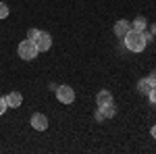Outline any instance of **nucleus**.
I'll return each instance as SVG.
<instances>
[{"mask_svg": "<svg viewBox=\"0 0 156 154\" xmlns=\"http://www.w3.org/2000/svg\"><path fill=\"white\" fill-rule=\"evenodd\" d=\"M146 27H148V21H146V17H135L131 23V29H135V31H146Z\"/></svg>", "mask_w": 156, "mask_h": 154, "instance_id": "1a4fd4ad", "label": "nucleus"}, {"mask_svg": "<svg viewBox=\"0 0 156 154\" xmlns=\"http://www.w3.org/2000/svg\"><path fill=\"white\" fill-rule=\"evenodd\" d=\"M17 50H19V56H21L23 60H34L37 56V52H40L37 46H36V42H34V40H29V38L23 40V42L19 44Z\"/></svg>", "mask_w": 156, "mask_h": 154, "instance_id": "f03ea898", "label": "nucleus"}, {"mask_svg": "<svg viewBox=\"0 0 156 154\" xmlns=\"http://www.w3.org/2000/svg\"><path fill=\"white\" fill-rule=\"evenodd\" d=\"M137 90H140L142 94H146V96H148V92L152 90V83L148 81V77H144V79H140V83H137Z\"/></svg>", "mask_w": 156, "mask_h": 154, "instance_id": "9b49d317", "label": "nucleus"}, {"mask_svg": "<svg viewBox=\"0 0 156 154\" xmlns=\"http://www.w3.org/2000/svg\"><path fill=\"white\" fill-rule=\"evenodd\" d=\"M100 108V113L104 115V119H112L117 115V106H115V102L112 104H104V106H98Z\"/></svg>", "mask_w": 156, "mask_h": 154, "instance_id": "9d476101", "label": "nucleus"}, {"mask_svg": "<svg viewBox=\"0 0 156 154\" xmlns=\"http://www.w3.org/2000/svg\"><path fill=\"white\" fill-rule=\"evenodd\" d=\"M123 42H125V48L127 50H131V52H142L146 48V38L142 31H135V29H129L127 31V36L123 38Z\"/></svg>", "mask_w": 156, "mask_h": 154, "instance_id": "f257e3e1", "label": "nucleus"}, {"mask_svg": "<svg viewBox=\"0 0 156 154\" xmlns=\"http://www.w3.org/2000/svg\"><path fill=\"white\" fill-rule=\"evenodd\" d=\"M150 31H152V36H156V23H150Z\"/></svg>", "mask_w": 156, "mask_h": 154, "instance_id": "a211bd4d", "label": "nucleus"}, {"mask_svg": "<svg viewBox=\"0 0 156 154\" xmlns=\"http://www.w3.org/2000/svg\"><path fill=\"white\" fill-rule=\"evenodd\" d=\"M4 100H6V104H9V108H17L23 104V96L19 94V92H11V94L4 96Z\"/></svg>", "mask_w": 156, "mask_h": 154, "instance_id": "0eeeda50", "label": "nucleus"}, {"mask_svg": "<svg viewBox=\"0 0 156 154\" xmlns=\"http://www.w3.org/2000/svg\"><path fill=\"white\" fill-rule=\"evenodd\" d=\"M115 36L117 38H125L127 36V31L131 29V21H127V19H119L117 23H115Z\"/></svg>", "mask_w": 156, "mask_h": 154, "instance_id": "423d86ee", "label": "nucleus"}, {"mask_svg": "<svg viewBox=\"0 0 156 154\" xmlns=\"http://www.w3.org/2000/svg\"><path fill=\"white\" fill-rule=\"evenodd\" d=\"M6 108H9V104H6V100L4 98H0V117L6 113Z\"/></svg>", "mask_w": 156, "mask_h": 154, "instance_id": "4468645a", "label": "nucleus"}, {"mask_svg": "<svg viewBox=\"0 0 156 154\" xmlns=\"http://www.w3.org/2000/svg\"><path fill=\"white\" fill-rule=\"evenodd\" d=\"M148 98H150V102H152V104H156V88H152V90L148 92Z\"/></svg>", "mask_w": 156, "mask_h": 154, "instance_id": "2eb2a0df", "label": "nucleus"}, {"mask_svg": "<svg viewBox=\"0 0 156 154\" xmlns=\"http://www.w3.org/2000/svg\"><path fill=\"white\" fill-rule=\"evenodd\" d=\"M96 121H98V123H102V121H106V119H104V115L100 113V108L96 110Z\"/></svg>", "mask_w": 156, "mask_h": 154, "instance_id": "f3484780", "label": "nucleus"}, {"mask_svg": "<svg viewBox=\"0 0 156 154\" xmlns=\"http://www.w3.org/2000/svg\"><path fill=\"white\" fill-rule=\"evenodd\" d=\"M148 81L152 83V88H156V71H152L150 75H148Z\"/></svg>", "mask_w": 156, "mask_h": 154, "instance_id": "dca6fc26", "label": "nucleus"}, {"mask_svg": "<svg viewBox=\"0 0 156 154\" xmlns=\"http://www.w3.org/2000/svg\"><path fill=\"white\" fill-rule=\"evenodd\" d=\"M36 42V46L40 52H46V50H50V46H52V38H50V34H46V31H40V36L34 40Z\"/></svg>", "mask_w": 156, "mask_h": 154, "instance_id": "39448f33", "label": "nucleus"}, {"mask_svg": "<svg viewBox=\"0 0 156 154\" xmlns=\"http://www.w3.org/2000/svg\"><path fill=\"white\" fill-rule=\"evenodd\" d=\"M150 133H152V138L156 140V125H152V129H150Z\"/></svg>", "mask_w": 156, "mask_h": 154, "instance_id": "6ab92c4d", "label": "nucleus"}, {"mask_svg": "<svg viewBox=\"0 0 156 154\" xmlns=\"http://www.w3.org/2000/svg\"><path fill=\"white\" fill-rule=\"evenodd\" d=\"M37 36H40V29H34V27H31V29L27 31V38H29V40H36Z\"/></svg>", "mask_w": 156, "mask_h": 154, "instance_id": "ddd939ff", "label": "nucleus"}, {"mask_svg": "<svg viewBox=\"0 0 156 154\" xmlns=\"http://www.w3.org/2000/svg\"><path fill=\"white\" fill-rule=\"evenodd\" d=\"M115 102V98H112V94L108 92V90H100L96 94V104L98 106H104V104H112Z\"/></svg>", "mask_w": 156, "mask_h": 154, "instance_id": "6e6552de", "label": "nucleus"}, {"mask_svg": "<svg viewBox=\"0 0 156 154\" xmlns=\"http://www.w3.org/2000/svg\"><path fill=\"white\" fill-rule=\"evenodd\" d=\"M56 98L62 104H73L75 102V90L71 85H58L56 88Z\"/></svg>", "mask_w": 156, "mask_h": 154, "instance_id": "7ed1b4c3", "label": "nucleus"}, {"mask_svg": "<svg viewBox=\"0 0 156 154\" xmlns=\"http://www.w3.org/2000/svg\"><path fill=\"white\" fill-rule=\"evenodd\" d=\"M29 123H31V127L36 131H46L48 129V117H46L44 113H34Z\"/></svg>", "mask_w": 156, "mask_h": 154, "instance_id": "20e7f679", "label": "nucleus"}, {"mask_svg": "<svg viewBox=\"0 0 156 154\" xmlns=\"http://www.w3.org/2000/svg\"><path fill=\"white\" fill-rule=\"evenodd\" d=\"M9 17V6L4 2H0V19H6Z\"/></svg>", "mask_w": 156, "mask_h": 154, "instance_id": "f8f14e48", "label": "nucleus"}]
</instances>
